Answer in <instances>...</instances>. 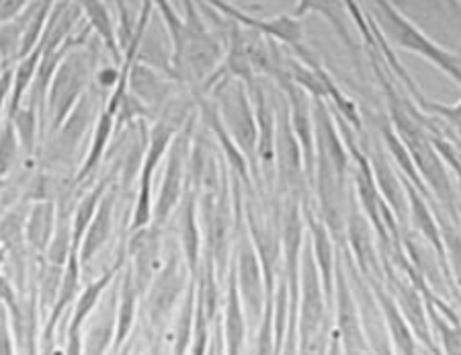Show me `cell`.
Returning a JSON list of instances; mask_svg holds the SVG:
<instances>
[{"instance_id":"21","label":"cell","mask_w":461,"mask_h":355,"mask_svg":"<svg viewBox=\"0 0 461 355\" xmlns=\"http://www.w3.org/2000/svg\"><path fill=\"white\" fill-rule=\"evenodd\" d=\"M117 202H119V187L113 185V187L105 194V197H103L99 210H96L91 226H88V231L85 232V239L77 250L78 261L83 265V269L86 265L93 263V259L105 249L109 239L113 236Z\"/></svg>"},{"instance_id":"36","label":"cell","mask_w":461,"mask_h":355,"mask_svg":"<svg viewBox=\"0 0 461 355\" xmlns=\"http://www.w3.org/2000/svg\"><path fill=\"white\" fill-rule=\"evenodd\" d=\"M32 5L33 0H0V25H6L21 17Z\"/></svg>"},{"instance_id":"26","label":"cell","mask_w":461,"mask_h":355,"mask_svg":"<svg viewBox=\"0 0 461 355\" xmlns=\"http://www.w3.org/2000/svg\"><path fill=\"white\" fill-rule=\"evenodd\" d=\"M312 13H316L320 17L329 21L334 33L339 35V40L345 43L347 50L351 51L353 56L359 54V48H357L351 33V17H348L343 0H297V5L289 14H292L294 19L302 21Z\"/></svg>"},{"instance_id":"22","label":"cell","mask_w":461,"mask_h":355,"mask_svg":"<svg viewBox=\"0 0 461 355\" xmlns=\"http://www.w3.org/2000/svg\"><path fill=\"white\" fill-rule=\"evenodd\" d=\"M404 181V189L408 196V210H411V224L414 226V231L419 232L422 239H425L430 247H433L437 261L445 265L447 269V259H445V245H443V234H441V224H438L437 214L430 205L429 199L420 194L414 185L406 179L402 175Z\"/></svg>"},{"instance_id":"2","label":"cell","mask_w":461,"mask_h":355,"mask_svg":"<svg viewBox=\"0 0 461 355\" xmlns=\"http://www.w3.org/2000/svg\"><path fill=\"white\" fill-rule=\"evenodd\" d=\"M375 13H371L379 32H382L384 40L390 43L392 48H402L412 54H419L425 58L438 70L457 83L461 86V56L456 51L445 50L438 46L437 41L430 40L416 27L411 19H406L400 13L398 6L392 5V0H374Z\"/></svg>"},{"instance_id":"16","label":"cell","mask_w":461,"mask_h":355,"mask_svg":"<svg viewBox=\"0 0 461 355\" xmlns=\"http://www.w3.org/2000/svg\"><path fill=\"white\" fill-rule=\"evenodd\" d=\"M303 218H306V232L308 241L312 245V253H314L320 278H322V286L326 292V300L332 306L334 300V273H337V255L339 247L334 242L329 226L320 218L318 210L312 205V199H303Z\"/></svg>"},{"instance_id":"10","label":"cell","mask_w":461,"mask_h":355,"mask_svg":"<svg viewBox=\"0 0 461 355\" xmlns=\"http://www.w3.org/2000/svg\"><path fill=\"white\" fill-rule=\"evenodd\" d=\"M334 335L339 337L343 355H367L369 343L363 329L361 310L357 305L351 282L347 278V269L343 263V250L339 249L337 255V273H334Z\"/></svg>"},{"instance_id":"12","label":"cell","mask_w":461,"mask_h":355,"mask_svg":"<svg viewBox=\"0 0 461 355\" xmlns=\"http://www.w3.org/2000/svg\"><path fill=\"white\" fill-rule=\"evenodd\" d=\"M375 231L371 226L366 214H363L359 202H357L355 191H348L347 205V224H345V242L347 255L351 257L357 271L361 273L367 284L385 282V273L382 265V253L375 245Z\"/></svg>"},{"instance_id":"24","label":"cell","mask_w":461,"mask_h":355,"mask_svg":"<svg viewBox=\"0 0 461 355\" xmlns=\"http://www.w3.org/2000/svg\"><path fill=\"white\" fill-rule=\"evenodd\" d=\"M142 308V294L138 292L136 284H133L131 271L125 265L122 276H119L117 286V321H115V343L111 353L122 350V347L130 341L133 332L138 329V314Z\"/></svg>"},{"instance_id":"6","label":"cell","mask_w":461,"mask_h":355,"mask_svg":"<svg viewBox=\"0 0 461 355\" xmlns=\"http://www.w3.org/2000/svg\"><path fill=\"white\" fill-rule=\"evenodd\" d=\"M275 109H277V130H275V185L279 194L295 196L306 199L310 197L306 189L310 187L306 175V160L300 140H297L285 95L275 91Z\"/></svg>"},{"instance_id":"4","label":"cell","mask_w":461,"mask_h":355,"mask_svg":"<svg viewBox=\"0 0 461 355\" xmlns=\"http://www.w3.org/2000/svg\"><path fill=\"white\" fill-rule=\"evenodd\" d=\"M95 56L86 50V46L70 50L62 64L51 78L48 99H46V115H43V138L56 132L68 115L85 97L93 83Z\"/></svg>"},{"instance_id":"7","label":"cell","mask_w":461,"mask_h":355,"mask_svg":"<svg viewBox=\"0 0 461 355\" xmlns=\"http://www.w3.org/2000/svg\"><path fill=\"white\" fill-rule=\"evenodd\" d=\"M199 122V114L178 132L173 144L168 148L165 159V171H162L160 189L154 197L152 224L165 228L173 220L175 212L189 185V162H191V146L195 136V125Z\"/></svg>"},{"instance_id":"37","label":"cell","mask_w":461,"mask_h":355,"mask_svg":"<svg viewBox=\"0 0 461 355\" xmlns=\"http://www.w3.org/2000/svg\"><path fill=\"white\" fill-rule=\"evenodd\" d=\"M148 341H146V350H142V345L138 343L136 355H170L165 350V341H162V335H152V332H146Z\"/></svg>"},{"instance_id":"18","label":"cell","mask_w":461,"mask_h":355,"mask_svg":"<svg viewBox=\"0 0 461 355\" xmlns=\"http://www.w3.org/2000/svg\"><path fill=\"white\" fill-rule=\"evenodd\" d=\"M178 86H185L176 83L167 74L152 68L144 62L136 60L130 74V95H133L142 105L152 114V122L158 117V114L165 109L167 103L178 93Z\"/></svg>"},{"instance_id":"30","label":"cell","mask_w":461,"mask_h":355,"mask_svg":"<svg viewBox=\"0 0 461 355\" xmlns=\"http://www.w3.org/2000/svg\"><path fill=\"white\" fill-rule=\"evenodd\" d=\"M11 120L14 125V132H17L23 157L29 159L40 152V138H43V122L40 111L23 103Z\"/></svg>"},{"instance_id":"33","label":"cell","mask_w":461,"mask_h":355,"mask_svg":"<svg viewBox=\"0 0 461 355\" xmlns=\"http://www.w3.org/2000/svg\"><path fill=\"white\" fill-rule=\"evenodd\" d=\"M21 154H23V150H21L13 120L11 117H5L3 128H0V181L5 183L6 177L17 167Z\"/></svg>"},{"instance_id":"5","label":"cell","mask_w":461,"mask_h":355,"mask_svg":"<svg viewBox=\"0 0 461 355\" xmlns=\"http://www.w3.org/2000/svg\"><path fill=\"white\" fill-rule=\"evenodd\" d=\"M210 97L218 105L221 123L226 125L230 136L238 146V150L249 160L250 173L255 183H260V171L257 160V146H258V130H257V115L255 105H252L249 86L242 80H224L215 85Z\"/></svg>"},{"instance_id":"29","label":"cell","mask_w":461,"mask_h":355,"mask_svg":"<svg viewBox=\"0 0 461 355\" xmlns=\"http://www.w3.org/2000/svg\"><path fill=\"white\" fill-rule=\"evenodd\" d=\"M195 308H197V287L195 279L189 286L187 294L178 306L173 321V343L170 355H191L193 332H195Z\"/></svg>"},{"instance_id":"17","label":"cell","mask_w":461,"mask_h":355,"mask_svg":"<svg viewBox=\"0 0 461 355\" xmlns=\"http://www.w3.org/2000/svg\"><path fill=\"white\" fill-rule=\"evenodd\" d=\"M366 152L369 157L371 168H374V177L379 191H382L384 202L388 204V208L393 214V218L398 220V224L406 226L408 222H411V210H408V196L404 189L402 173L392 167L390 154L385 152L384 144L369 142V148Z\"/></svg>"},{"instance_id":"15","label":"cell","mask_w":461,"mask_h":355,"mask_svg":"<svg viewBox=\"0 0 461 355\" xmlns=\"http://www.w3.org/2000/svg\"><path fill=\"white\" fill-rule=\"evenodd\" d=\"M175 232L176 245L187 261L193 278H197L203 259V231L199 220V194L187 185V191L175 212Z\"/></svg>"},{"instance_id":"14","label":"cell","mask_w":461,"mask_h":355,"mask_svg":"<svg viewBox=\"0 0 461 355\" xmlns=\"http://www.w3.org/2000/svg\"><path fill=\"white\" fill-rule=\"evenodd\" d=\"M249 93L257 115V160L260 179L265 177L267 183L275 185V130H277V109H275V99L269 97V91H267V86L260 78L249 85Z\"/></svg>"},{"instance_id":"8","label":"cell","mask_w":461,"mask_h":355,"mask_svg":"<svg viewBox=\"0 0 461 355\" xmlns=\"http://www.w3.org/2000/svg\"><path fill=\"white\" fill-rule=\"evenodd\" d=\"M230 269L234 273L238 294H240L242 306L247 310L249 324H257L263 319L267 308V286H265V273L260 259L257 255V249L252 245L249 228L244 224V210L242 218L238 222L236 231V242H234V255Z\"/></svg>"},{"instance_id":"34","label":"cell","mask_w":461,"mask_h":355,"mask_svg":"<svg viewBox=\"0 0 461 355\" xmlns=\"http://www.w3.org/2000/svg\"><path fill=\"white\" fill-rule=\"evenodd\" d=\"M419 109L422 111V114L437 117V120H443L453 132H456V134H461V99L457 103H453V105H445V103L422 99L419 103Z\"/></svg>"},{"instance_id":"31","label":"cell","mask_w":461,"mask_h":355,"mask_svg":"<svg viewBox=\"0 0 461 355\" xmlns=\"http://www.w3.org/2000/svg\"><path fill=\"white\" fill-rule=\"evenodd\" d=\"M435 214L438 224H441L445 259H447V273L461 290V228L457 226L456 220H451L449 216L445 218V214H438L437 210Z\"/></svg>"},{"instance_id":"19","label":"cell","mask_w":461,"mask_h":355,"mask_svg":"<svg viewBox=\"0 0 461 355\" xmlns=\"http://www.w3.org/2000/svg\"><path fill=\"white\" fill-rule=\"evenodd\" d=\"M371 292H374L379 313H382V319L385 324V332H388L390 345L396 355H419V341H416L414 331L411 324L404 319L402 310L396 305L393 296L390 294L385 282H371L369 284Z\"/></svg>"},{"instance_id":"27","label":"cell","mask_w":461,"mask_h":355,"mask_svg":"<svg viewBox=\"0 0 461 355\" xmlns=\"http://www.w3.org/2000/svg\"><path fill=\"white\" fill-rule=\"evenodd\" d=\"M117 179V168H113L109 175L96 181L91 189L85 191V196H80L74 204V216H72V228H74V250H78L80 242L85 239V232L91 226L96 210L105 197L107 191L113 187Z\"/></svg>"},{"instance_id":"39","label":"cell","mask_w":461,"mask_h":355,"mask_svg":"<svg viewBox=\"0 0 461 355\" xmlns=\"http://www.w3.org/2000/svg\"><path fill=\"white\" fill-rule=\"evenodd\" d=\"M6 261H9V250L3 245V241H0V268H5Z\"/></svg>"},{"instance_id":"38","label":"cell","mask_w":461,"mask_h":355,"mask_svg":"<svg viewBox=\"0 0 461 355\" xmlns=\"http://www.w3.org/2000/svg\"><path fill=\"white\" fill-rule=\"evenodd\" d=\"M138 343H140V331H136L133 332V337L130 339L128 343H125L122 350L119 351H115V353H111V355H136V350H138Z\"/></svg>"},{"instance_id":"40","label":"cell","mask_w":461,"mask_h":355,"mask_svg":"<svg viewBox=\"0 0 461 355\" xmlns=\"http://www.w3.org/2000/svg\"><path fill=\"white\" fill-rule=\"evenodd\" d=\"M0 189H3V181H0Z\"/></svg>"},{"instance_id":"11","label":"cell","mask_w":461,"mask_h":355,"mask_svg":"<svg viewBox=\"0 0 461 355\" xmlns=\"http://www.w3.org/2000/svg\"><path fill=\"white\" fill-rule=\"evenodd\" d=\"M101 109L103 107L99 103V97H96L95 88L91 86L85 97L80 99L78 105L74 107L68 120L46 138L48 142L46 148H43V154L54 162H68L74 159V154H78L80 150L86 154L83 142L85 138H88V142H91Z\"/></svg>"},{"instance_id":"1","label":"cell","mask_w":461,"mask_h":355,"mask_svg":"<svg viewBox=\"0 0 461 355\" xmlns=\"http://www.w3.org/2000/svg\"><path fill=\"white\" fill-rule=\"evenodd\" d=\"M183 9L185 46L181 60L175 66V77L178 83L191 88L199 97L205 80L224 60L226 48L220 37L205 25L202 13L193 0H183Z\"/></svg>"},{"instance_id":"13","label":"cell","mask_w":461,"mask_h":355,"mask_svg":"<svg viewBox=\"0 0 461 355\" xmlns=\"http://www.w3.org/2000/svg\"><path fill=\"white\" fill-rule=\"evenodd\" d=\"M125 250H128V268L133 284L144 298L165 261V228L148 224L136 232H130Z\"/></svg>"},{"instance_id":"25","label":"cell","mask_w":461,"mask_h":355,"mask_svg":"<svg viewBox=\"0 0 461 355\" xmlns=\"http://www.w3.org/2000/svg\"><path fill=\"white\" fill-rule=\"evenodd\" d=\"M58 222V202L56 199H35L27 214L25 222V242L33 259H43L54 239Z\"/></svg>"},{"instance_id":"32","label":"cell","mask_w":461,"mask_h":355,"mask_svg":"<svg viewBox=\"0 0 461 355\" xmlns=\"http://www.w3.org/2000/svg\"><path fill=\"white\" fill-rule=\"evenodd\" d=\"M154 11H158L162 17V23H165L167 32H168V40H170V60H173V70L175 66L181 60L183 54V46H185V21L183 14H178V11L173 6L170 0H150Z\"/></svg>"},{"instance_id":"9","label":"cell","mask_w":461,"mask_h":355,"mask_svg":"<svg viewBox=\"0 0 461 355\" xmlns=\"http://www.w3.org/2000/svg\"><path fill=\"white\" fill-rule=\"evenodd\" d=\"M203 3L210 6V9L218 11L221 17H226L232 23H238L247 29H255V32L263 33L267 37H271L277 43H284L285 48H289L295 54L297 60H302L303 64L312 66L316 62V56L306 48L303 43V29H302V21L294 19L292 14H279V17L273 19H265V17H255L249 11L240 9L228 0H203Z\"/></svg>"},{"instance_id":"3","label":"cell","mask_w":461,"mask_h":355,"mask_svg":"<svg viewBox=\"0 0 461 355\" xmlns=\"http://www.w3.org/2000/svg\"><path fill=\"white\" fill-rule=\"evenodd\" d=\"M187 261L181 253L178 245L170 247V250L162 261L160 271L156 273L150 287L142 298V313L146 332L152 335H165L170 321L175 319L178 306L193 284Z\"/></svg>"},{"instance_id":"20","label":"cell","mask_w":461,"mask_h":355,"mask_svg":"<svg viewBox=\"0 0 461 355\" xmlns=\"http://www.w3.org/2000/svg\"><path fill=\"white\" fill-rule=\"evenodd\" d=\"M220 327H221V339H224L226 355H242L244 345H247V331L250 324L247 319V310L242 306L240 294H238L232 269L228 271V278H226V294H224V305H221Z\"/></svg>"},{"instance_id":"28","label":"cell","mask_w":461,"mask_h":355,"mask_svg":"<svg viewBox=\"0 0 461 355\" xmlns=\"http://www.w3.org/2000/svg\"><path fill=\"white\" fill-rule=\"evenodd\" d=\"M80 11H83L85 23L91 27V32L99 37L103 46L109 50V54L113 56L117 66L122 64L123 54H122V43H119V33L113 23V17L107 9V5L103 0H77Z\"/></svg>"},{"instance_id":"23","label":"cell","mask_w":461,"mask_h":355,"mask_svg":"<svg viewBox=\"0 0 461 355\" xmlns=\"http://www.w3.org/2000/svg\"><path fill=\"white\" fill-rule=\"evenodd\" d=\"M117 321V286L103 298L101 306L88 321L86 335L83 339V355H111L115 343Z\"/></svg>"},{"instance_id":"35","label":"cell","mask_w":461,"mask_h":355,"mask_svg":"<svg viewBox=\"0 0 461 355\" xmlns=\"http://www.w3.org/2000/svg\"><path fill=\"white\" fill-rule=\"evenodd\" d=\"M0 355H21L11 329L9 313L3 305H0Z\"/></svg>"}]
</instances>
